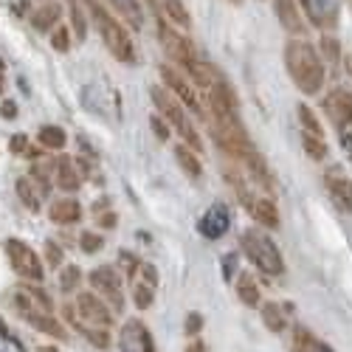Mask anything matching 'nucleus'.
Instances as JSON below:
<instances>
[{
	"label": "nucleus",
	"mask_w": 352,
	"mask_h": 352,
	"mask_svg": "<svg viewBox=\"0 0 352 352\" xmlns=\"http://www.w3.org/2000/svg\"><path fill=\"white\" fill-rule=\"evenodd\" d=\"M23 318H25V321H32V324H34L37 330H43V333H48V336H54V338H65V330H63L60 324H56L51 313L32 310V313H23Z\"/></svg>",
	"instance_id": "obj_23"
},
{
	"label": "nucleus",
	"mask_w": 352,
	"mask_h": 352,
	"mask_svg": "<svg viewBox=\"0 0 352 352\" xmlns=\"http://www.w3.org/2000/svg\"><path fill=\"white\" fill-rule=\"evenodd\" d=\"M285 68L293 79V85L299 87L305 96H316L327 79L324 60L318 56V51L307 40H290L285 45Z\"/></svg>",
	"instance_id": "obj_1"
},
{
	"label": "nucleus",
	"mask_w": 352,
	"mask_h": 352,
	"mask_svg": "<svg viewBox=\"0 0 352 352\" xmlns=\"http://www.w3.org/2000/svg\"><path fill=\"white\" fill-rule=\"evenodd\" d=\"M60 14H63L60 3H43V9H37L32 14V25L37 28V32H51V25L60 20Z\"/></svg>",
	"instance_id": "obj_24"
},
{
	"label": "nucleus",
	"mask_w": 352,
	"mask_h": 352,
	"mask_svg": "<svg viewBox=\"0 0 352 352\" xmlns=\"http://www.w3.org/2000/svg\"><path fill=\"white\" fill-rule=\"evenodd\" d=\"M113 220H116V217H113V214H104V217H102V226H104V228H110V226H116V223H113Z\"/></svg>",
	"instance_id": "obj_46"
},
{
	"label": "nucleus",
	"mask_w": 352,
	"mask_h": 352,
	"mask_svg": "<svg viewBox=\"0 0 352 352\" xmlns=\"http://www.w3.org/2000/svg\"><path fill=\"white\" fill-rule=\"evenodd\" d=\"M45 259L51 262V265H60V262H63V251L56 248L54 243H48V248H45Z\"/></svg>",
	"instance_id": "obj_41"
},
{
	"label": "nucleus",
	"mask_w": 352,
	"mask_h": 352,
	"mask_svg": "<svg viewBox=\"0 0 352 352\" xmlns=\"http://www.w3.org/2000/svg\"><path fill=\"white\" fill-rule=\"evenodd\" d=\"M150 124H153V130H155V135H158L161 141H166V138H169V124H164V122H161V116H153Z\"/></svg>",
	"instance_id": "obj_40"
},
{
	"label": "nucleus",
	"mask_w": 352,
	"mask_h": 352,
	"mask_svg": "<svg viewBox=\"0 0 352 352\" xmlns=\"http://www.w3.org/2000/svg\"><path fill=\"white\" fill-rule=\"evenodd\" d=\"M17 195L23 197V203L32 212H37L40 209V200H45V195H48V184L45 181H40L37 175H32V178H20L17 181Z\"/></svg>",
	"instance_id": "obj_18"
},
{
	"label": "nucleus",
	"mask_w": 352,
	"mask_h": 352,
	"mask_svg": "<svg viewBox=\"0 0 352 352\" xmlns=\"http://www.w3.org/2000/svg\"><path fill=\"white\" fill-rule=\"evenodd\" d=\"M158 290V271L150 262H138V268L133 271V302L138 310H146L155 299Z\"/></svg>",
	"instance_id": "obj_7"
},
{
	"label": "nucleus",
	"mask_w": 352,
	"mask_h": 352,
	"mask_svg": "<svg viewBox=\"0 0 352 352\" xmlns=\"http://www.w3.org/2000/svg\"><path fill=\"white\" fill-rule=\"evenodd\" d=\"M87 324H94V330H104L110 324V313L107 307L94 296V293H82L76 299V327L87 330Z\"/></svg>",
	"instance_id": "obj_8"
},
{
	"label": "nucleus",
	"mask_w": 352,
	"mask_h": 352,
	"mask_svg": "<svg viewBox=\"0 0 352 352\" xmlns=\"http://www.w3.org/2000/svg\"><path fill=\"white\" fill-rule=\"evenodd\" d=\"M338 130V141H341V150L346 153V158L352 161V122H344L336 127Z\"/></svg>",
	"instance_id": "obj_34"
},
{
	"label": "nucleus",
	"mask_w": 352,
	"mask_h": 352,
	"mask_svg": "<svg viewBox=\"0 0 352 352\" xmlns=\"http://www.w3.org/2000/svg\"><path fill=\"white\" fill-rule=\"evenodd\" d=\"M3 82H6V65L0 60V91H3Z\"/></svg>",
	"instance_id": "obj_45"
},
{
	"label": "nucleus",
	"mask_w": 352,
	"mask_h": 352,
	"mask_svg": "<svg viewBox=\"0 0 352 352\" xmlns=\"http://www.w3.org/2000/svg\"><path fill=\"white\" fill-rule=\"evenodd\" d=\"M243 203H245L248 214H251L259 226L279 228V209H276V203H274L271 197H256V195H245V192H243Z\"/></svg>",
	"instance_id": "obj_14"
},
{
	"label": "nucleus",
	"mask_w": 352,
	"mask_h": 352,
	"mask_svg": "<svg viewBox=\"0 0 352 352\" xmlns=\"http://www.w3.org/2000/svg\"><path fill=\"white\" fill-rule=\"evenodd\" d=\"M184 330H186V336H197V333L203 330V316H200V313H189Z\"/></svg>",
	"instance_id": "obj_37"
},
{
	"label": "nucleus",
	"mask_w": 352,
	"mask_h": 352,
	"mask_svg": "<svg viewBox=\"0 0 352 352\" xmlns=\"http://www.w3.org/2000/svg\"><path fill=\"white\" fill-rule=\"evenodd\" d=\"M110 3L116 6V12H119L133 28H138L144 23V14H141V3L138 0H110Z\"/></svg>",
	"instance_id": "obj_27"
},
{
	"label": "nucleus",
	"mask_w": 352,
	"mask_h": 352,
	"mask_svg": "<svg viewBox=\"0 0 352 352\" xmlns=\"http://www.w3.org/2000/svg\"><path fill=\"white\" fill-rule=\"evenodd\" d=\"M234 271H237V254H226L223 256V276H226V282H231Z\"/></svg>",
	"instance_id": "obj_39"
},
{
	"label": "nucleus",
	"mask_w": 352,
	"mask_h": 352,
	"mask_svg": "<svg viewBox=\"0 0 352 352\" xmlns=\"http://www.w3.org/2000/svg\"><path fill=\"white\" fill-rule=\"evenodd\" d=\"M119 349L122 352H153V336L138 318L124 321V327L119 333Z\"/></svg>",
	"instance_id": "obj_13"
},
{
	"label": "nucleus",
	"mask_w": 352,
	"mask_h": 352,
	"mask_svg": "<svg viewBox=\"0 0 352 352\" xmlns=\"http://www.w3.org/2000/svg\"><path fill=\"white\" fill-rule=\"evenodd\" d=\"M324 186H327V195L333 200V206L344 214H352V181L344 175L341 166H330L324 172Z\"/></svg>",
	"instance_id": "obj_9"
},
{
	"label": "nucleus",
	"mask_w": 352,
	"mask_h": 352,
	"mask_svg": "<svg viewBox=\"0 0 352 352\" xmlns=\"http://www.w3.org/2000/svg\"><path fill=\"white\" fill-rule=\"evenodd\" d=\"M60 186H63L65 192H71V189L79 186V178H76L71 161H60Z\"/></svg>",
	"instance_id": "obj_32"
},
{
	"label": "nucleus",
	"mask_w": 352,
	"mask_h": 352,
	"mask_svg": "<svg viewBox=\"0 0 352 352\" xmlns=\"http://www.w3.org/2000/svg\"><path fill=\"white\" fill-rule=\"evenodd\" d=\"M0 113H3L6 119H14V116H17V104H14V102H3V107H0Z\"/></svg>",
	"instance_id": "obj_43"
},
{
	"label": "nucleus",
	"mask_w": 352,
	"mask_h": 352,
	"mask_svg": "<svg viewBox=\"0 0 352 352\" xmlns=\"http://www.w3.org/2000/svg\"><path fill=\"white\" fill-rule=\"evenodd\" d=\"M324 110L330 116V122L338 127L344 122H352V91L349 87H336L333 94L324 96Z\"/></svg>",
	"instance_id": "obj_16"
},
{
	"label": "nucleus",
	"mask_w": 352,
	"mask_h": 352,
	"mask_svg": "<svg viewBox=\"0 0 352 352\" xmlns=\"http://www.w3.org/2000/svg\"><path fill=\"white\" fill-rule=\"evenodd\" d=\"M79 243H82V251H85V254H96V251L104 245L102 237H99V234H94V231H85L82 237H79Z\"/></svg>",
	"instance_id": "obj_35"
},
{
	"label": "nucleus",
	"mask_w": 352,
	"mask_h": 352,
	"mask_svg": "<svg viewBox=\"0 0 352 352\" xmlns=\"http://www.w3.org/2000/svg\"><path fill=\"white\" fill-rule=\"evenodd\" d=\"M231 3H243V0H231Z\"/></svg>",
	"instance_id": "obj_48"
},
{
	"label": "nucleus",
	"mask_w": 352,
	"mask_h": 352,
	"mask_svg": "<svg viewBox=\"0 0 352 352\" xmlns=\"http://www.w3.org/2000/svg\"><path fill=\"white\" fill-rule=\"evenodd\" d=\"M40 141L48 146V150H63L65 146V133L60 130V127H51V124H45L43 130H40Z\"/></svg>",
	"instance_id": "obj_30"
},
{
	"label": "nucleus",
	"mask_w": 352,
	"mask_h": 352,
	"mask_svg": "<svg viewBox=\"0 0 352 352\" xmlns=\"http://www.w3.org/2000/svg\"><path fill=\"white\" fill-rule=\"evenodd\" d=\"M186 352H209V349L200 338H192V344H186Z\"/></svg>",
	"instance_id": "obj_44"
},
{
	"label": "nucleus",
	"mask_w": 352,
	"mask_h": 352,
	"mask_svg": "<svg viewBox=\"0 0 352 352\" xmlns=\"http://www.w3.org/2000/svg\"><path fill=\"white\" fill-rule=\"evenodd\" d=\"M6 254H9L12 268H14L23 279H32V282H40V279H43L40 256H37L32 248H28L25 243H20V240H6Z\"/></svg>",
	"instance_id": "obj_6"
},
{
	"label": "nucleus",
	"mask_w": 352,
	"mask_h": 352,
	"mask_svg": "<svg viewBox=\"0 0 352 352\" xmlns=\"http://www.w3.org/2000/svg\"><path fill=\"white\" fill-rule=\"evenodd\" d=\"M0 352H25L23 344L12 336V330L3 324V318H0Z\"/></svg>",
	"instance_id": "obj_31"
},
{
	"label": "nucleus",
	"mask_w": 352,
	"mask_h": 352,
	"mask_svg": "<svg viewBox=\"0 0 352 352\" xmlns=\"http://www.w3.org/2000/svg\"><path fill=\"white\" fill-rule=\"evenodd\" d=\"M161 71V79H164V85L169 87V91L175 94V96H178L181 99V104H186L189 110H200V102H197V96H195V91H192V85L178 74V71H175V68H169V65H161L158 68Z\"/></svg>",
	"instance_id": "obj_15"
},
{
	"label": "nucleus",
	"mask_w": 352,
	"mask_h": 352,
	"mask_svg": "<svg viewBox=\"0 0 352 352\" xmlns=\"http://www.w3.org/2000/svg\"><path fill=\"white\" fill-rule=\"evenodd\" d=\"M237 296H240V302L245 307H259L262 296H259V287H256L251 274H240V279H237Z\"/></svg>",
	"instance_id": "obj_25"
},
{
	"label": "nucleus",
	"mask_w": 352,
	"mask_h": 352,
	"mask_svg": "<svg viewBox=\"0 0 352 352\" xmlns=\"http://www.w3.org/2000/svg\"><path fill=\"white\" fill-rule=\"evenodd\" d=\"M293 352H336L330 344H324L318 336H313L305 327L293 330Z\"/></svg>",
	"instance_id": "obj_21"
},
{
	"label": "nucleus",
	"mask_w": 352,
	"mask_h": 352,
	"mask_svg": "<svg viewBox=\"0 0 352 352\" xmlns=\"http://www.w3.org/2000/svg\"><path fill=\"white\" fill-rule=\"evenodd\" d=\"M243 254L262 274H268V276H282L285 274L282 251L276 248V243L268 237V234H262L259 228H248L243 234Z\"/></svg>",
	"instance_id": "obj_3"
},
{
	"label": "nucleus",
	"mask_w": 352,
	"mask_h": 352,
	"mask_svg": "<svg viewBox=\"0 0 352 352\" xmlns=\"http://www.w3.org/2000/svg\"><path fill=\"white\" fill-rule=\"evenodd\" d=\"M91 285H94V290L99 293V296H104V299H107L113 307H119V310H122V305H124L122 279H119V274H116L110 265L96 268V271L91 274Z\"/></svg>",
	"instance_id": "obj_11"
},
{
	"label": "nucleus",
	"mask_w": 352,
	"mask_h": 352,
	"mask_svg": "<svg viewBox=\"0 0 352 352\" xmlns=\"http://www.w3.org/2000/svg\"><path fill=\"white\" fill-rule=\"evenodd\" d=\"M68 6H71V20H74V32H76V37H79V40H85V34H87V25H85L82 9H79V3H76V0H68Z\"/></svg>",
	"instance_id": "obj_33"
},
{
	"label": "nucleus",
	"mask_w": 352,
	"mask_h": 352,
	"mask_svg": "<svg viewBox=\"0 0 352 352\" xmlns=\"http://www.w3.org/2000/svg\"><path fill=\"white\" fill-rule=\"evenodd\" d=\"M231 228V214H228V206L226 203H214L203 212L200 223H197V231L203 234L206 240H220L226 237V231Z\"/></svg>",
	"instance_id": "obj_12"
},
{
	"label": "nucleus",
	"mask_w": 352,
	"mask_h": 352,
	"mask_svg": "<svg viewBox=\"0 0 352 352\" xmlns=\"http://www.w3.org/2000/svg\"><path fill=\"white\" fill-rule=\"evenodd\" d=\"M85 6H87V12H91V17H94V23H96V28H99V37H102V43L107 45V51H110L119 63L133 65V63H135V48H133V40H130V34H127V28H124L119 20H116L110 12H104V6L96 3V0H85Z\"/></svg>",
	"instance_id": "obj_2"
},
{
	"label": "nucleus",
	"mask_w": 352,
	"mask_h": 352,
	"mask_svg": "<svg viewBox=\"0 0 352 352\" xmlns=\"http://www.w3.org/2000/svg\"><path fill=\"white\" fill-rule=\"evenodd\" d=\"M274 12H276V20L282 23V28L287 34H305L307 32V25L299 14V6H296V0H274Z\"/></svg>",
	"instance_id": "obj_17"
},
{
	"label": "nucleus",
	"mask_w": 352,
	"mask_h": 352,
	"mask_svg": "<svg viewBox=\"0 0 352 352\" xmlns=\"http://www.w3.org/2000/svg\"><path fill=\"white\" fill-rule=\"evenodd\" d=\"M51 45H54L56 51H68V48H71V43H68V32H65V28H56V32L51 34Z\"/></svg>",
	"instance_id": "obj_38"
},
{
	"label": "nucleus",
	"mask_w": 352,
	"mask_h": 352,
	"mask_svg": "<svg viewBox=\"0 0 352 352\" xmlns=\"http://www.w3.org/2000/svg\"><path fill=\"white\" fill-rule=\"evenodd\" d=\"M40 352H56V349H40Z\"/></svg>",
	"instance_id": "obj_47"
},
{
	"label": "nucleus",
	"mask_w": 352,
	"mask_h": 352,
	"mask_svg": "<svg viewBox=\"0 0 352 352\" xmlns=\"http://www.w3.org/2000/svg\"><path fill=\"white\" fill-rule=\"evenodd\" d=\"M79 279H82L79 268H76V265H71V268H65V271H63L60 285H63V290H71V287H76V285H79Z\"/></svg>",
	"instance_id": "obj_36"
},
{
	"label": "nucleus",
	"mask_w": 352,
	"mask_h": 352,
	"mask_svg": "<svg viewBox=\"0 0 352 352\" xmlns=\"http://www.w3.org/2000/svg\"><path fill=\"white\" fill-rule=\"evenodd\" d=\"M158 37H161V43H164V48H166V54L172 56V60L178 63V65H184V68L197 79V76H200V71H203V63H197L192 43H189V40H184L181 34H175L164 20H161V25H158Z\"/></svg>",
	"instance_id": "obj_5"
},
{
	"label": "nucleus",
	"mask_w": 352,
	"mask_h": 352,
	"mask_svg": "<svg viewBox=\"0 0 352 352\" xmlns=\"http://www.w3.org/2000/svg\"><path fill=\"white\" fill-rule=\"evenodd\" d=\"M299 110V124H302V135H316V138H324V130H321V122L316 119V113H313V107H307V104H299L296 107Z\"/></svg>",
	"instance_id": "obj_28"
},
{
	"label": "nucleus",
	"mask_w": 352,
	"mask_h": 352,
	"mask_svg": "<svg viewBox=\"0 0 352 352\" xmlns=\"http://www.w3.org/2000/svg\"><path fill=\"white\" fill-rule=\"evenodd\" d=\"M48 217L60 226H68V223H76L82 217V206L71 197H63V200H54L48 206Z\"/></svg>",
	"instance_id": "obj_19"
},
{
	"label": "nucleus",
	"mask_w": 352,
	"mask_h": 352,
	"mask_svg": "<svg viewBox=\"0 0 352 352\" xmlns=\"http://www.w3.org/2000/svg\"><path fill=\"white\" fill-rule=\"evenodd\" d=\"M25 150V155H28V138L25 135H14L12 138V153H23Z\"/></svg>",
	"instance_id": "obj_42"
},
{
	"label": "nucleus",
	"mask_w": 352,
	"mask_h": 352,
	"mask_svg": "<svg viewBox=\"0 0 352 352\" xmlns=\"http://www.w3.org/2000/svg\"><path fill=\"white\" fill-rule=\"evenodd\" d=\"M153 102H155V107H158V113L164 116V119L178 130V135L192 146V150H200V135L195 133V127H192V122H189V116H186V110H184V104L181 102H175L164 87H153Z\"/></svg>",
	"instance_id": "obj_4"
},
{
	"label": "nucleus",
	"mask_w": 352,
	"mask_h": 352,
	"mask_svg": "<svg viewBox=\"0 0 352 352\" xmlns=\"http://www.w3.org/2000/svg\"><path fill=\"white\" fill-rule=\"evenodd\" d=\"M302 146H305V153L313 158V161H324L330 155V146L324 138H316V135H302Z\"/></svg>",
	"instance_id": "obj_29"
},
{
	"label": "nucleus",
	"mask_w": 352,
	"mask_h": 352,
	"mask_svg": "<svg viewBox=\"0 0 352 352\" xmlns=\"http://www.w3.org/2000/svg\"><path fill=\"white\" fill-rule=\"evenodd\" d=\"M307 20L321 28V32H333L341 17V0H302Z\"/></svg>",
	"instance_id": "obj_10"
},
{
	"label": "nucleus",
	"mask_w": 352,
	"mask_h": 352,
	"mask_svg": "<svg viewBox=\"0 0 352 352\" xmlns=\"http://www.w3.org/2000/svg\"><path fill=\"white\" fill-rule=\"evenodd\" d=\"M262 321H265V327H268L271 333H282V330L287 327L285 310H282V305H276V302H265V305H262Z\"/></svg>",
	"instance_id": "obj_26"
},
{
	"label": "nucleus",
	"mask_w": 352,
	"mask_h": 352,
	"mask_svg": "<svg viewBox=\"0 0 352 352\" xmlns=\"http://www.w3.org/2000/svg\"><path fill=\"white\" fill-rule=\"evenodd\" d=\"M153 3L161 9V14L172 23V25H178V28H189L192 25V17L184 6V0H153Z\"/></svg>",
	"instance_id": "obj_20"
},
{
	"label": "nucleus",
	"mask_w": 352,
	"mask_h": 352,
	"mask_svg": "<svg viewBox=\"0 0 352 352\" xmlns=\"http://www.w3.org/2000/svg\"><path fill=\"white\" fill-rule=\"evenodd\" d=\"M195 153L197 150H192L189 144H178V146H175V161L181 164V169L189 175V178H200V175H203V166H200V161H197Z\"/></svg>",
	"instance_id": "obj_22"
}]
</instances>
